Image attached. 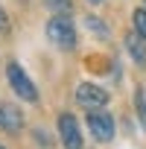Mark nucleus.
I'll return each instance as SVG.
<instances>
[{"label": "nucleus", "instance_id": "10", "mask_svg": "<svg viewBox=\"0 0 146 149\" xmlns=\"http://www.w3.org/2000/svg\"><path fill=\"white\" fill-rule=\"evenodd\" d=\"M44 3H47L50 9H56L58 15H64V12H70V0H44Z\"/></svg>", "mask_w": 146, "mask_h": 149}, {"label": "nucleus", "instance_id": "4", "mask_svg": "<svg viewBox=\"0 0 146 149\" xmlns=\"http://www.w3.org/2000/svg\"><path fill=\"white\" fill-rule=\"evenodd\" d=\"M88 132L94 134L97 143H108L114 137V117L105 114L102 108L99 111H88Z\"/></svg>", "mask_w": 146, "mask_h": 149}, {"label": "nucleus", "instance_id": "13", "mask_svg": "<svg viewBox=\"0 0 146 149\" xmlns=\"http://www.w3.org/2000/svg\"><path fill=\"white\" fill-rule=\"evenodd\" d=\"M0 120H3V105H0Z\"/></svg>", "mask_w": 146, "mask_h": 149}, {"label": "nucleus", "instance_id": "12", "mask_svg": "<svg viewBox=\"0 0 146 149\" xmlns=\"http://www.w3.org/2000/svg\"><path fill=\"white\" fill-rule=\"evenodd\" d=\"M6 26H9V18H6L3 9H0V32H6Z\"/></svg>", "mask_w": 146, "mask_h": 149}, {"label": "nucleus", "instance_id": "5", "mask_svg": "<svg viewBox=\"0 0 146 149\" xmlns=\"http://www.w3.org/2000/svg\"><path fill=\"white\" fill-rule=\"evenodd\" d=\"M58 134L64 149H82V132L73 114H58Z\"/></svg>", "mask_w": 146, "mask_h": 149}, {"label": "nucleus", "instance_id": "3", "mask_svg": "<svg viewBox=\"0 0 146 149\" xmlns=\"http://www.w3.org/2000/svg\"><path fill=\"white\" fill-rule=\"evenodd\" d=\"M76 102H79L82 108H88V111H99V108L108 105V91H102V88L94 85V82H82V85L76 88Z\"/></svg>", "mask_w": 146, "mask_h": 149}, {"label": "nucleus", "instance_id": "14", "mask_svg": "<svg viewBox=\"0 0 146 149\" xmlns=\"http://www.w3.org/2000/svg\"><path fill=\"white\" fill-rule=\"evenodd\" d=\"M91 3H102V0H91Z\"/></svg>", "mask_w": 146, "mask_h": 149}, {"label": "nucleus", "instance_id": "6", "mask_svg": "<svg viewBox=\"0 0 146 149\" xmlns=\"http://www.w3.org/2000/svg\"><path fill=\"white\" fill-rule=\"evenodd\" d=\"M0 129L9 132V134H18L24 129V117L15 105H3V120H0Z\"/></svg>", "mask_w": 146, "mask_h": 149}, {"label": "nucleus", "instance_id": "2", "mask_svg": "<svg viewBox=\"0 0 146 149\" xmlns=\"http://www.w3.org/2000/svg\"><path fill=\"white\" fill-rule=\"evenodd\" d=\"M6 76H9L12 91H15L21 100H26V102H38V88L32 85V79L24 73V67H21L18 61H12V64L6 67Z\"/></svg>", "mask_w": 146, "mask_h": 149}, {"label": "nucleus", "instance_id": "1", "mask_svg": "<svg viewBox=\"0 0 146 149\" xmlns=\"http://www.w3.org/2000/svg\"><path fill=\"white\" fill-rule=\"evenodd\" d=\"M47 38L58 47V50H73L76 47V26L67 15H53L47 21Z\"/></svg>", "mask_w": 146, "mask_h": 149}, {"label": "nucleus", "instance_id": "7", "mask_svg": "<svg viewBox=\"0 0 146 149\" xmlns=\"http://www.w3.org/2000/svg\"><path fill=\"white\" fill-rule=\"evenodd\" d=\"M126 50H129V56H131L137 64H146V41H143L137 32H129V35H126Z\"/></svg>", "mask_w": 146, "mask_h": 149}, {"label": "nucleus", "instance_id": "11", "mask_svg": "<svg viewBox=\"0 0 146 149\" xmlns=\"http://www.w3.org/2000/svg\"><path fill=\"white\" fill-rule=\"evenodd\" d=\"M134 105H137V114H140V120H143V126H146V100H143V91L134 94Z\"/></svg>", "mask_w": 146, "mask_h": 149}, {"label": "nucleus", "instance_id": "9", "mask_svg": "<svg viewBox=\"0 0 146 149\" xmlns=\"http://www.w3.org/2000/svg\"><path fill=\"white\" fill-rule=\"evenodd\" d=\"M131 21H134V32L146 41V9H137V12L131 15Z\"/></svg>", "mask_w": 146, "mask_h": 149}, {"label": "nucleus", "instance_id": "15", "mask_svg": "<svg viewBox=\"0 0 146 149\" xmlns=\"http://www.w3.org/2000/svg\"><path fill=\"white\" fill-rule=\"evenodd\" d=\"M143 3H146V0H143Z\"/></svg>", "mask_w": 146, "mask_h": 149}, {"label": "nucleus", "instance_id": "16", "mask_svg": "<svg viewBox=\"0 0 146 149\" xmlns=\"http://www.w3.org/2000/svg\"><path fill=\"white\" fill-rule=\"evenodd\" d=\"M0 149H3V146H0Z\"/></svg>", "mask_w": 146, "mask_h": 149}, {"label": "nucleus", "instance_id": "8", "mask_svg": "<svg viewBox=\"0 0 146 149\" xmlns=\"http://www.w3.org/2000/svg\"><path fill=\"white\" fill-rule=\"evenodd\" d=\"M85 24H88V29H91L94 35H99V38H108V29H105V21H99V18L88 15V18H85Z\"/></svg>", "mask_w": 146, "mask_h": 149}]
</instances>
